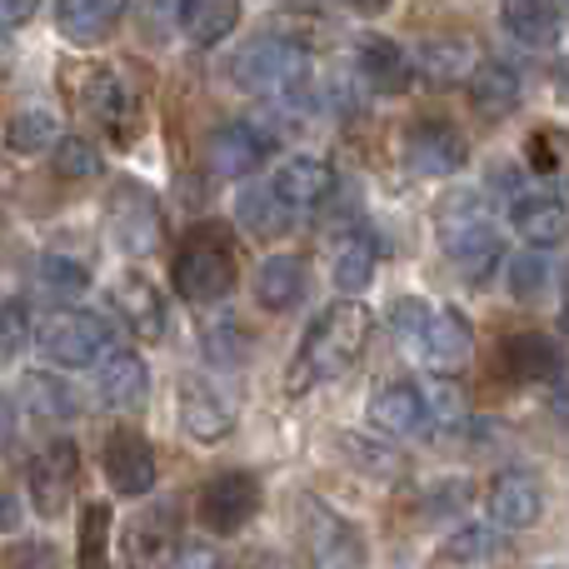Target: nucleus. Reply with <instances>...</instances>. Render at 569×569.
I'll use <instances>...</instances> for the list:
<instances>
[{
    "label": "nucleus",
    "mask_w": 569,
    "mask_h": 569,
    "mask_svg": "<svg viewBox=\"0 0 569 569\" xmlns=\"http://www.w3.org/2000/svg\"><path fill=\"white\" fill-rule=\"evenodd\" d=\"M370 335H375L370 305H360V300L325 305V310L315 315V325L305 330V340H300V350H295L284 385L300 395V390H315V385H325V380H340V375L365 355Z\"/></svg>",
    "instance_id": "f257e3e1"
},
{
    "label": "nucleus",
    "mask_w": 569,
    "mask_h": 569,
    "mask_svg": "<svg viewBox=\"0 0 569 569\" xmlns=\"http://www.w3.org/2000/svg\"><path fill=\"white\" fill-rule=\"evenodd\" d=\"M390 325L435 375H460L475 355V325L455 305H430V300L405 295V300H395Z\"/></svg>",
    "instance_id": "f03ea898"
},
{
    "label": "nucleus",
    "mask_w": 569,
    "mask_h": 569,
    "mask_svg": "<svg viewBox=\"0 0 569 569\" xmlns=\"http://www.w3.org/2000/svg\"><path fill=\"white\" fill-rule=\"evenodd\" d=\"M435 236H440L445 256L460 266V276H470V280H485L505 260L490 206H485V196L470 186L450 190V196L435 206Z\"/></svg>",
    "instance_id": "7ed1b4c3"
},
{
    "label": "nucleus",
    "mask_w": 569,
    "mask_h": 569,
    "mask_svg": "<svg viewBox=\"0 0 569 569\" xmlns=\"http://www.w3.org/2000/svg\"><path fill=\"white\" fill-rule=\"evenodd\" d=\"M236 246L220 226H190L186 240L176 250V266H170V280H176L180 300L190 305H220L230 290H236Z\"/></svg>",
    "instance_id": "20e7f679"
},
{
    "label": "nucleus",
    "mask_w": 569,
    "mask_h": 569,
    "mask_svg": "<svg viewBox=\"0 0 569 569\" xmlns=\"http://www.w3.org/2000/svg\"><path fill=\"white\" fill-rule=\"evenodd\" d=\"M230 76L256 100H295L310 80V56H305V46H295L284 36H256L230 60Z\"/></svg>",
    "instance_id": "39448f33"
},
{
    "label": "nucleus",
    "mask_w": 569,
    "mask_h": 569,
    "mask_svg": "<svg viewBox=\"0 0 569 569\" xmlns=\"http://www.w3.org/2000/svg\"><path fill=\"white\" fill-rule=\"evenodd\" d=\"M30 340L60 370H86V365H96L110 350V325L96 310H50Z\"/></svg>",
    "instance_id": "423d86ee"
},
{
    "label": "nucleus",
    "mask_w": 569,
    "mask_h": 569,
    "mask_svg": "<svg viewBox=\"0 0 569 569\" xmlns=\"http://www.w3.org/2000/svg\"><path fill=\"white\" fill-rule=\"evenodd\" d=\"M80 110L116 140L120 150L136 146V126H140V96L130 90V80L120 76L116 66H90L86 70V86L76 90Z\"/></svg>",
    "instance_id": "0eeeda50"
},
{
    "label": "nucleus",
    "mask_w": 569,
    "mask_h": 569,
    "mask_svg": "<svg viewBox=\"0 0 569 569\" xmlns=\"http://www.w3.org/2000/svg\"><path fill=\"white\" fill-rule=\"evenodd\" d=\"M76 490H80V450H76V440L60 435V440H50L26 465V500L40 520H56V515L70 510Z\"/></svg>",
    "instance_id": "6e6552de"
},
{
    "label": "nucleus",
    "mask_w": 569,
    "mask_h": 569,
    "mask_svg": "<svg viewBox=\"0 0 569 569\" xmlns=\"http://www.w3.org/2000/svg\"><path fill=\"white\" fill-rule=\"evenodd\" d=\"M300 535H305L310 569H365L360 530L350 520H340L330 505H320L315 495L300 500Z\"/></svg>",
    "instance_id": "1a4fd4ad"
},
{
    "label": "nucleus",
    "mask_w": 569,
    "mask_h": 569,
    "mask_svg": "<svg viewBox=\"0 0 569 569\" xmlns=\"http://www.w3.org/2000/svg\"><path fill=\"white\" fill-rule=\"evenodd\" d=\"M196 510H200V525L210 535H240L250 520L260 515V480L250 470H220L200 485L196 495Z\"/></svg>",
    "instance_id": "9d476101"
},
{
    "label": "nucleus",
    "mask_w": 569,
    "mask_h": 569,
    "mask_svg": "<svg viewBox=\"0 0 569 569\" xmlns=\"http://www.w3.org/2000/svg\"><path fill=\"white\" fill-rule=\"evenodd\" d=\"M106 216H110V236L126 256H150L166 236V216H160V200L150 196L140 180H120L106 200Z\"/></svg>",
    "instance_id": "9b49d317"
},
{
    "label": "nucleus",
    "mask_w": 569,
    "mask_h": 569,
    "mask_svg": "<svg viewBox=\"0 0 569 569\" xmlns=\"http://www.w3.org/2000/svg\"><path fill=\"white\" fill-rule=\"evenodd\" d=\"M176 415H180V430L196 445H220L236 430V405L206 375H180L176 380Z\"/></svg>",
    "instance_id": "f8f14e48"
},
{
    "label": "nucleus",
    "mask_w": 569,
    "mask_h": 569,
    "mask_svg": "<svg viewBox=\"0 0 569 569\" xmlns=\"http://www.w3.org/2000/svg\"><path fill=\"white\" fill-rule=\"evenodd\" d=\"M126 569H176L180 560V515L170 500H156L126 525Z\"/></svg>",
    "instance_id": "ddd939ff"
},
{
    "label": "nucleus",
    "mask_w": 569,
    "mask_h": 569,
    "mask_svg": "<svg viewBox=\"0 0 569 569\" xmlns=\"http://www.w3.org/2000/svg\"><path fill=\"white\" fill-rule=\"evenodd\" d=\"M465 160H470V146H465V136L450 120L425 116V120L405 126V166H410L415 176H435V180L460 176Z\"/></svg>",
    "instance_id": "4468645a"
},
{
    "label": "nucleus",
    "mask_w": 569,
    "mask_h": 569,
    "mask_svg": "<svg viewBox=\"0 0 569 569\" xmlns=\"http://www.w3.org/2000/svg\"><path fill=\"white\" fill-rule=\"evenodd\" d=\"M276 146H280V140L270 136L266 126L230 120V126H220L216 136H210L206 166H210V176H216V180H246V176H256L270 156H276Z\"/></svg>",
    "instance_id": "2eb2a0df"
},
{
    "label": "nucleus",
    "mask_w": 569,
    "mask_h": 569,
    "mask_svg": "<svg viewBox=\"0 0 569 569\" xmlns=\"http://www.w3.org/2000/svg\"><path fill=\"white\" fill-rule=\"evenodd\" d=\"M100 460H106V480H110V490L126 495V500H140V495L156 490V475H160V465H156V445H150L140 430H130V425L110 430L106 455H100Z\"/></svg>",
    "instance_id": "dca6fc26"
},
{
    "label": "nucleus",
    "mask_w": 569,
    "mask_h": 569,
    "mask_svg": "<svg viewBox=\"0 0 569 569\" xmlns=\"http://www.w3.org/2000/svg\"><path fill=\"white\" fill-rule=\"evenodd\" d=\"M495 370H500L510 385H550V380H560V370H565L560 340H550V335H540V330L510 335V340L500 345V355H495Z\"/></svg>",
    "instance_id": "f3484780"
},
{
    "label": "nucleus",
    "mask_w": 569,
    "mask_h": 569,
    "mask_svg": "<svg viewBox=\"0 0 569 569\" xmlns=\"http://www.w3.org/2000/svg\"><path fill=\"white\" fill-rule=\"evenodd\" d=\"M365 415H370L375 430L395 435V440H405V435H425L430 430V420H435L430 395H425L420 385H410V380H395V385H385V390H375Z\"/></svg>",
    "instance_id": "a211bd4d"
},
{
    "label": "nucleus",
    "mask_w": 569,
    "mask_h": 569,
    "mask_svg": "<svg viewBox=\"0 0 569 569\" xmlns=\"http://www.w3.org/2000/svg\"><path fill=\"white\" fill-rule=\"evenodd\" d=\"M96 365H100V370H96L100 405H110V410H120V415L146 410V400H150V370H146V360H140L136 350H106Z\"/></svg>",
    "instance_id": "6ab92c4d"
},
{
    "label": "nucleus",
    "mask_w": 569,
    "mask_h": 569,
    "mask_svg": "<svg viewBox=\"0 0 569 569\" xmlns=\"http://www.w3.org/2000/svg\"><path fill=\"white\" fill-rule=\"evenodd\" d=\"M270 190L280 196V206L290 216H310V210H320L335 196V170L315 156H295L270 176Z\"/></svg>",
    "instance_id": "aec40b11"
},
{
    "label": "nucleus",
    "mask_w": 569,
    "mask_h": 569,
    "mask_svg": "<svg viewBox=\"0 0 569 569\" xmlns=\"http://www.w3.org/2000/svg\"><path fill=\"white\" fill-rule=\"evenodd\" d=\"M110 300H116V310H120V320L130 325V335L136 340H166V325H170V315H166V300H160V290L150 284L146 276H136V270H126L116 284H110Z\"/></svg>",
    "instance_id": "412c9836"
},
{
    "label": "nucleus",
    "mask_w": 569,
    "mask_h": 569,
    "mask_svg": "<svg viewBox=\"0 0 569 569\" xmlns=\"http://www.w3.org/2000/svg\"><path fill=\"white\" fill-rule=\"evenodd\" d=\"M510 220H515V230L540 250L569 240V200L555 196V190H525V196H515Z\"/></svg>",
    "instance_id": "4be33fe9"
},
{
    "label": "nucleus",
    "mask_w": 569,
    "mask_h": 569,
    "mask_svg": "<svg viewBox=\"0 0 569 569\" xmlns=\"http://www.w3.org/2000/svg\"><path fill=\"white\" fill-rule=\"evenodd\" d=\"M545 515V485L530 470H505L490 485V520L500 530H530Z\"/></svg>",
    "instance_id": "5701e85b"
},
{
    "label": "nucleus",
    "mask_w": 569,
    "mask_h": 569,
    "mask_svg": "<svg viewBox=\"0 0 569 569\" xmlns=\"http://www.w3.org/2000/svg\"><path fill=\"white\" fill-rule=\"evenodd\" d=\"M20 415L30 425H40V430H60V425H70L80 415V400L66 380H56L46 370H30L20 375Z\"/></svg>",
    "instance_id": "b1692460"
},
{
    "label": "nucleus",
    "mask_w": 569,
    "mask_h": 569,
    "mask_svg": "<svg viewBox=\"0 0 569 569\" xmlns=\"http://www.w3.org/2000/svg\"><path fill=\"white\" fill-rule=\"evenodd\" d=\"M130 0H56V30L70 46H100L126 20Z\"/></svg>",
    "instance_id": "393cba45"
},
{
    "label": "nucleus",
    "mask_w": 569,
    "mask_h": 569,
    "mask_svg": "<svg viewBox=\"0 0 569 569\" xmlns=\"http://www.w3.org/2000/svg\"><path fill=\"white\" fill-rule=\"evenodd\" d=\"M355 60H360V76L375 96H405L415 80V60L405 56L390 36H365L360 50H355Z\"/></svg>",
    "instance_id": "a878e982"
},
{
    "label": "nucleus",
    "mask_w": 569,
    "mask_h": 569,
    "mask_svg": "<svg viewBox=\"0 0 569 569\" xmlns=\"http://www.w3.org/2000/svg\"><path fill=\"white\" fill-rule=\"evenodd\" d=\"M415 70H420L430 86H460V80H470V70L480 66L475 60V46L465 36H435L425 40L420 50H415Z\"/></svg>",
    "instance_id": "bb28decb"
},
{
    "label": "nucleus",
    "mask_w": 569,
    "mask_h": 569,
    "mask_svg": "<svg viewBox=\"0 0 569 569\" xmlns=\"http://www.w3.org/2000/svg\"><path fill=\"white\" fill-rule=\"evenodd\" d=\"M470 100L485 120H505L520 106V70L505 66V60H480L470 70Z\"/></svg>",
    "instance_id": "cd10ccee"
},
{
    "label": "nucleus",
    "mask_w": 569,
    "mask_h": 569,
    "mask_svg": "<svg viewBox=\"0 0 569 569\" xmlns=\"http://www.w3.org/2000/svg\"><path fill=\"white\" fill-rule=\"evenodd\" d=\"M500 20L520 46H555L565 26V10L560 0H500Z\"/></svg>",
    "instance_id": "c85d7f7f"
},
{
    "label": "nucleus",
    "mask_w": 569,
    "mask_h": 569,
    "mask_svg": "<svg viewBox=\"0 0 569 569\" xmlns=\"http://www.w3.org/2000/svg\"><path fill=\"white\" fill-rule=\"evenodd\" d=\"M176 20H180L190 46L210 50L240 26V0H180Z\"/></svg>",
    "instance_id": "c756f323"
},
{
    "label": "nucleus",
    "mask_w": 569,
    "mask_h": 569,
    "mask_svg": "<svg viewBox=\"0 0 569 569\" xmlns=\"http://www.w3.org/2000/svg\"><path fill=\"white\" fill-rule=\"evenodd\" d=\"M375 266H380V250H375L370 236L350 230V236L335 240V256H330V280L340 295H360L365 284L375 280Z\"/></svg>",
    "instance_id": "7c9ffc66"
},
{
    "label": "nucleus",
    "mask_w": 569,
    "mask_h": 569,
    "mask_svg": "<svg viewBox=\"0 0 569 569\" xmlns=\"http://www.w3.org/2000/svg\"><path fill=\"white\" fill-rule=\"evenodd\" d=\"M256 300L266 310H295L305 300V260L300 256H270L256 270Z\"/></svg>",
    "instance_id": "2f4dec72"
},
{
    "label": "nucleus",
    "mask_w": 569,
    "mask_h": 569,
    "mask_svg": "<svg viewBox=\"0 0 569 569\" xmlns=\"http://www.w3.org/2000/svg\"><path fill=\"white\" fill-rule=\"evenodd\" d=\"M236 220H240V226H246L256 240H276V236H284V230H290L295 216L280 206V196L270 190V180H266V186H250L246 196L236 200Z\"/></svg>",
    "instance_id": "473e14b6"
},
{
    "label": "nucleus",
    "mask_w": 569,
    "mask_h": 569,
    "mask_svg": "<svg viewBox=\"0 0 569 569\" xmlns=\"http://www.w3.org/2000/svg\"><path fill=\"white\" fill-rule=\"evenodd\" d=\"M505 284H510V295L520 305H540L555 284V260L545 256L540 246H530L525 256H515L510 266H505Z\"/></svg>",
    "instance_id": "72a5a7b5"
},
{
    "label": "nucleus",
    "mask_w": 569,
    "mask_h": 569,
    "mask_svg": "<svg viewBox=\"0 0 569 569\" xmlns=\"http://www.w3.org/2000/svg\"><path fill=\"white\" fill-rule=\"evenodd\" d=\"M110 505L90 500L80 510V540H76V569H106L110 565Z\"/></svg>",
    "instance_id": "f704fd0d"
},
{
    "label": "nucleus",
    "mask_w": 569,
    "mask_h": 569,
    "mask_svg": "<svg viewBox=\"0 0 569 569\" xmlns=\"http://www.w3.org/2000/svg\"><path fill=\"white\" fill-rule=\"evenodd\" d=\"M50 170H56V180H96L100 170H106V156H100V146L86 136H60L56 156H50Z\"/></svg>",
    "instance_id": "c9c22d12"
},
{
    "label": "nucleus",
    "mask_w": 569,
    "mask_h": 569,
    "mask_svg": "<svg viewBox=\"0 0 569 569\" xmlns=\"http://www.w3.org/2000/svg\"><path fill=\"white\" fill-rule=\"evenodd\" d=\"M60 140V126L50 110H20L16 120H10L6 130V150L10 156H40L46 146H56Z\"/></svg>",
    "instance_id": "e433bc0d"
},
{
    "label": "nucleus",
    "mask_w": 569,
    "mask_h": 569,
    "mask_svg": "<svg viewBox=\"0 0 569 569\" xmlns=\"http://www.w3.org/2000/svg\"><path fill=\"white\" fill-rule=\"evenodd\" d=\"M40 284L60 300H76V295L90 290V270L70 256H40Z\"/></svg>",
    "instance_id": "4c0bfd02"
},
{
    "label": "nucleus",
    "mask_w": 569,
    "mask_h": 569,
    "mask_svg": "<svg viewBox=\"0 0 569 569\" xmlns=\"http://www.w3.org/2000/svg\"><path fill=\"white\" fill-rule=\"evenodd\" d=\"M30 310L20 300H0V370L30 345Z\"/></svg>",
    "instance_id": "58836bf2"
},
{
    "label": "nucleus",
    "mask_w": 569,
    "mask_h": 569,
    "mask_svg": "<svg viewBox=\"0 0 569 569\" xmlns=\"http://www.w3.org/2000/svg\"><path fill=\"white\" fill-rule=\"evenodd\" d=\"M495 550H500V540H495V530H485V525H465L460 535L445 540V560H455V565H480V560H490Z\"/></svg>",
    "instance_id": "ea45409f"
},
{
    "label": "nucleus",
    "mask_w": 569,
    "mask_h": 569,
    "mask_svg": "<svg viewBox=\"0 0 569 569\" xmlns=\"http://www.w3.org/2000/svg\"><path fill=\"white\" fill-rule=\"evenodd\" d=\"M40 10V0H0V30H20Z\"/></svg>",
    "instance_id": "a19ab883"
},
{
    "label": "nucleus",
    "mask_w": 569,
    "mask_h": 569,
    "mask_svg": "<svg viewBox=\"0 0 569 569\" xmlns=\"http://www.w3.org/2000/svg\"><path fill=\"white\" fill-rule=\"evenodd\" d=\"M20 530V495L0 480V535H16Z\"/></svg>",
    "instance_id": "79ce46f5"
},
{
    "label": "nucleus",
    "mask_w": 569,
    "mask_h": 569,
    "mask_svg": "<svg viewBox=\"0 0 569 569\" xmlns=\"http://www.w3.org/2000/svg\"><path fill=\"white\" fill-rule=\"evenodd\" d=\"M10 440H16V410H10V405L0 400V450H6Z\"/></svg>",
    "instance_id": "37998d69"
},
{
    "label": "nucleus",
    "mask_w": 569,
    "mask_h": 569,
    "mask_svg": "<svg viewBox=\"0 0 569 569\" xmlns=\"http://www.w3.org/2000/svg\"><path fill=\"white\" fill-rule=\"evenodd\" d=\"M350 6H360V10H385V0H350Z\"/></svg>",
    "instance_id": "c03bdc74"
},
{
    "label": "nucleus",
    "mask_w": 569,
    "mask_h": 569,
    "mask_svg": "<svg viewBox=\"0 0 569 569\" xmlns=\"http://www.w3.org/2000/svg\"><path fill=\"white\" fill-rule=\"evenodd\" d=\"M565 330H569V305H565Z\"/></svg>",
    "instance_id": "a18cd8bd"
},
{
    "label": "nucleus",
    "mask_w": 569,
    "mask_h": 569,
    "mask_svg": "<svg viewBox=\"0 0 569 569\" xmlns=\"http://www.w3.org/2000/svg\"><path fill=\"white\" fill-rule=\"evenodd\" d=\"M560 10H569V0H560Z\"/></svg>",
    "instance_id": "49530a36"
}]
</instances>
